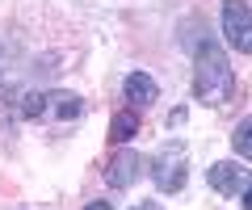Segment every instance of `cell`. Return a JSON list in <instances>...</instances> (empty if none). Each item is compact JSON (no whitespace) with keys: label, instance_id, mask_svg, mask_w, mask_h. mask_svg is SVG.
<instances>
[{"label":"cell","instance_id":"obj_8","mask_svg":"<svg viewBox=\"0 0 252 210\" xmlns=\"http://www.w3.org/2000/svg\"><path fill=\"white\" fill-rule=\"evenodd\" d=\"M135 130H139V114L135 110H122L114 122H109V139H114V143H126Z\"/></svg>","mask_w":252,"mask_h":210},{"label":"cell","instance_id":"obj_4","mask_svg":"<svg viewBox=\"0 0 252 210\" xmlns=\"http://www.w3.org/2000/svg\"><path fill=\"white\" fill-rule=\"evenodd\" d=\"M139 173H143V155L118 151L114 160H109V168H105V181H109V189H130V185L139 181Z\"/></svg>","mask_w":252,"mask_h":210},{"label":"cell","instance_id":"obj_2","mask_svg":"<svg viewBox=\"0 0 252 210\" xmlns=\"http://www.w3.org/2000/svg\"><path fill=\"white\" fill-rule=\"evenodd\" d=\"M223 34L240 55H252V4L223 0Z\"/></svg>","mask_w":252,"mask_h":210},{"label":"cell","instance_id":"obj_6","mask_svg":"<svg viewBox=\"0 0 252 210\" xmlns=\"http://www.w3.org/2000/svg\"><path fill=\"white\" fill-rule=\"evenodd\" d=\"M206 181H210V189H215V193L235 198V193H240V185H244V168L235 164V160H219V164L206 168Z\"/></svg>","mask_w":252,"mask_h":210},{"label":"cell","instance_id":"obj_10","mask_svg":"<svg viewBox=\"0 0 252 210\" xmlns=\"http://www.w3.org/2000/svg\"><path fill=\"white\" fill-rule=\"evenodd\" d=\"M84 210H114V206H109V202H89Z\"/></svg>","mask_w":252,"mask_h":210},{"label":"cell","instance_id":"obj_3","mask_svg":"<svg viewBox=\"0 0 252 210\" xmlns=\"http://www.w3.org/2000/svg\"><path fill=\"white\" fill-rule=\"evenodd\" d=\"M152 181H156L160 193H177L185 185V151L181 147H164L152 160Z\"/></svg>","mask_w":252,"mask_h":210},{"label":"cell","instance_id":"obj_7","mask_svg":"<svg viewBox=\"0 0 252 210\" xmlns=\"http://www.w3.org/2000/svg\"><path fill=\"white\" fill-rule=\"evenodd\" d=\"M122 92H126V105H130V110H147V105L160 97L156 80H152V76H143V72H130V76H126Z\"/></svg>","mask_w":252,"mask_h":210},{"label":"cell","instance_id":"obj_5","mask_svg":"<svg viewBox=\"0 0 252 210\" xmlns=\"http://www.w3.org/2000/svg\"><path fill=\"white\" fill-rule=\"evenodd\" d=\"M34 105H26L30 114H59V118H80V97L76 92H46V97H30Z\"/></svg>","mask_w":252,"mask_h":210},{"label":"cell","instance_id":"obj_12","mask_svg":"<svg viewBox=\"0 0 252 210\" xmlns=\"http://www.w3.org/2000/svg\"><path fill=\"white\" fill-rule=\"evenodd\" d=\"M147 210H160V206H147Z\"/></svg>","mask_w":252,"mask_h":210},{"label":"cell","instance_id":"obj_11","mask_svg":"<svg viewBox=\"0 0 252 210\" xmlns=\"http://www.w3.org/2000/svg\"><path fill=\"white\" fill-rule=\"evenodd\" d=\"M244 210H252V185L244 189Z\"/></svg>","mask_w":252,"mask_h":210},{"label":"cell","instance_id":"obj_1","mask_svg":"<svg viewBox=\"0 0 252 210\" xmlns=\"http://www.w3.org/2000/svg\"><path fill=\"white\" fill-rule=\"evenodd\" d=\"M235 92V72L227 63V55L215 42L198 46V67H193V97L202 105H227Z\"/></svg>","mask_w":252,"mask_h":210},{"label":"cell","instance_id":"obj_9","mask_svg":"<svg viewBox=\"0 0 252 210\" xmlns=\"http://www.w3.org/2000/svg\"><path fill=\"white\" fill-rule=\"evenodd\" d=\"M231 147H235V155H244V160H252V118H240V122H235Z\"/></svg>","mask_w":252,"mask_h":210}]
</instances>
